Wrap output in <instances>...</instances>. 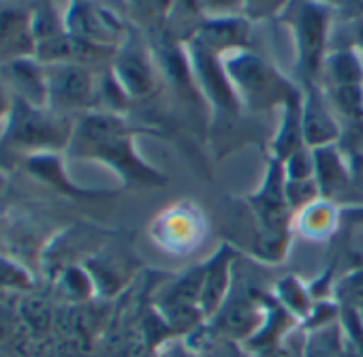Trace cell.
I'll return each mask as SVG.
<instances>
[{
	"label": "cell",
	"instance_id": "cell-1",
	"mask_svg": "<svg viewBox=\"0 0 363 357\" xmlns=\"http://www.w3.org/2000/svg\"><path fill=\"white\" fill-rule=\"evenodd\" d=\"M250 208L263 229V236H284L293 210L286 199V175L280 160L269 165L263 187H259L250 197Z\"/></svg>",
	"mask_w": 363,
	"mask_h": 357
},
{
	"label": "cell",
	"instance_id": "cell-2",
	"mask_svg": "<svg viewBox=\"0 0 363 357\" xmlns=\"http://www.w3.org/2000/svg\"><path fill=\"white\" fill-rule=\"evenodd\" d=\"M329 26V13L323 3L310 0L299 11L295 20L297 50H299V67L306 73H316L320 69L325 56V37Z\"/></svg>",
	"mask_w": 363,
	"mask_h": 357
},
{
	"label": "cell",
	"instance_id": "cell-3",
	"mask_svg": "<svg viewBox=\"0 0 363 357\" xmlns=\"http://www.w3.org/2000/svg\"><path fill=\"white\" fill-rule=\"evenodd\" d=\"M231 263H233V251L229 246H223L203 268L201 293H199L201 314L214 317L227 302V293L231 287Z\"/></svg>",
	"mask_w": 363,
	"mask_h": 357
},
{
	"label": "cell",
	"instance_id": "cell-4",
	"mask_svg": "<svg viewBox=\"0 0 363 357\" xmlns=\"http://www.w3.org/2000/svg\"><path fill=\"white\" fill-rule=\"evenodd\" d=\"M45 86L52 99L65 107L86 103L92 92L90 75L75 65H56V69L48 75Z\"/></svg>",
	"mask_w": 363,
	"mask_h": 357
},
{
	"label": "cell",
	"instance_id": "cell-5",
	"mask_svg": "<svg viewBox=\"0 0 363 357\" xmlns=\"http://www.w3.org/2000/svg\"><path fill=\"white\" fill-rule=\"evenodd\" d=\"M301 137L312 148L331 145L337 137V124L316 92H310L306 99V107L301 111Z\"/></svg>",
	"mask_w": 363,
	"mask_h": 357
},
{
	"label": "cell",
	"instance_id": "cell-6",
	"mask_svg": "<svg viewBox=\"0 0 363 357\" xmlns=\"http://www.w3.org/2000/svg\"><path fill=\"white\" fill-rule=\"evenodd\" d=\"M301 357H348L346 329L335 319L316 323L301 344Z\"/></svg>",
	"mask_w": 363,
	"mask_h": 357
},
{
	"label": "cell",
	"instance_id": "cell-7",
	"mask_svg": "<svg viewBox=\"0 0 363 357\" xmlns=\"http://www.w3.org/2000/svg\"><path fill=\"white\" fill-rule=\"evenodd\" d=\"M314 158V180L323 197H335L344 191L348 173L344 169V163L340 154L331 145L314 148L312 150Z\"/></svg>",
	"mask_w": 363,
	"mask_h": 357
},
{
	"label": "cell",
	"instance_id": "cell-8",
	"mask_svg": "<svg viewBox=\"0 0 363 357\" xmlns=\"http://www.w3.org/2000/svg\"><path fill=\"white\" fill-rule=\"evenodd\" d=\"M214 317H218L220 321V331L231 338H246L259 325V308L250 300L225 302Z\"/></svg>",
	"mask_w": 363,
	"mask_h": 357
},
{
	"label": "cell",
	"instance_id": "cell-9",
	"mask_svg": "<svg viewBox=\"0 0 363 357\" xmlns=\"http://www.w3.org/2000/svg\"><path fill=\"white\" fill-rule=\"evenodd\" d=\"M56 135H58V131H56L54 122L39 114L26 111V116H18V120H16V137L24 143L43 145V143L52 141Z\"/></svg>",
	"mask_w": 363,
	"mask_h": 357
},
{
	"label": "cell",
	"instance_id": "cell-10",
	"mask_svg": "<svg viewBox=\"0 0 363 357\" xmlns=\"http://www.w3.org/2000/svg\"><path fill=\"white\" fill-rule=\"evenodd\" d=\"M325 73L331 82V88L335 86H350L361 84V65L354 54L340 52L325 60Z\"/></svg>",
	"mask_w": 363,
	"mask_h": 357
},
{
	"label": "cell",
	"instance_id": "cell-11",
	"mask_svg": "<svg viewBox=\"0 0 363 357\" xmlns=\"http://www.w3.org/2000/svg\"><path fill=\"white\" fill-rule=\"evenodd\" d=\"M301 227L308 236H325L333 227V210L329 202H314L301 212Z\"/></svg>",
	"mask_w": 363,
	"mask_h": 357
},
{
	"label": "cell",
	"instance_id": "cell-12",
	"mask_svg": "<svg viewBox=\"0 0 363 357\" xmlns=\"http://www.w3.org/2000/svg\"><path fill=\"white\" fill-rule=\"evenodd\" d=\"M22 314H24V321L30 329L35 331H45L50 321H52V312L48 308L45 302L37 300V297H30L26 300L24 308H22Z\"/></svg>",
	"mask_w": 363,
	"mask_h": 357
},
{
	"label": "cell",
	"instance_id": "cell-13",
	"mask_svg": "<svg viewBox=\"0 0 363 357\" xmlns=\"http://www.w3.org/2000/svg\"><path fill=\"white\" fill-rule=\"evenodd\" d=\"M28 285H30V280L22 270H18L16 265L0 259V291L26 289Z\"/></svg>",
	"mask_w": 363,
	"mask_h": 357
},
{
	"label": "cell",
	"instance_id": "cell-14",
	"mask_svg": "<svg viewBox=\"0 0 363 357\" xmlns=\"http://www.w3.org/2000/svg\"><path fill=\"white\" fill-rule=\"evenodd\" d=\"M257 357H301V348L297 351L295 346L286 344V342H278L265 351H261Z\"/></svg>",
	"mask_w": 363,
	"mask_h": 357
},
{
	"label": "cell",
	"instance_id": "cell-15",
	"mask_svg": "<svg viewBox=\"0 0 363 357\" xmlns=\"http://www.w3.org/2000/svg\"><path fill=\"white\" fill-rule=\"evenodd\" d=\"M316 3H323V5H329V3H340V0H316Z\"/></svg>",
	"mask_w": 363,
	"mask_h": 357
},
{
	"label": "cell",
	"instance_id": "cell-16",
	"mask_svg": "<svg viewBox=\"0 0 363 357\" xmlns=\"http://www.w3.org/2000/svg\"><path fill=\"white\" fill-rule=\"evenodd\" d=\"M3 109H5V99H3V94H0V114H3Z\"/></svg>",
	"mask_w": 363,
	"mask_h": 357
}]
</instances>
